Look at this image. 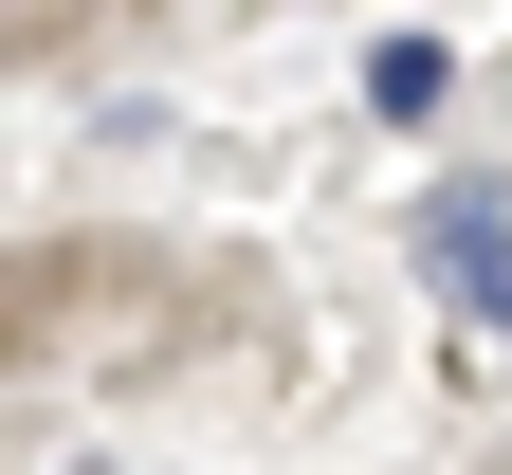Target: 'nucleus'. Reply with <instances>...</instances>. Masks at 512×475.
Here are the masks:
<instances>
[{"label":"nucleus","mask_w":512,"mask_h":475,"mask_svg":"<svg viewBox=\"0 0 512 475\" xmlns=\"http://www.w3.org/2000/svg\"><path fill=\"white\" fill-rule=\"evenodd\" d=\"M421 275L458 293L476 329H512V201H494V183H439V220H421Z\"/></svg>","instance_id":"1"},{"label":"nucleus","mask_w":512,"mask_h":475,"mask_svg":"<svg viewBox=\"0 0 512 475\" xmlns=\"http://www.w3.org/2000/svg\"><path fill=\"white\" fill-rule=\"evenodd\" d=\"M439 92H458V55H439V37H366V110H384V128H421Z\"/></svg>","instance_id":"2"}]
</instances>
